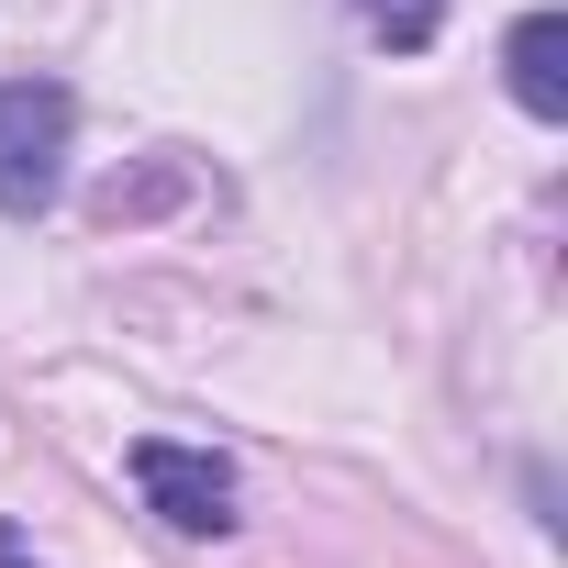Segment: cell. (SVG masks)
I'll return each instance as SVG.
<instances>
[{"mask_svg":"<svg viewBox=\"0 0 568 568\" xmlns=\"http://www.w3.org/2000/svg\"><path fill=\"white\" fill-rule=\"evenodd\" d=\"M68 134H79V101L57 79H0V212H12V223L57 201Z\"/></svg>","mask_w":568,"mask_h":568,"instance_id":"obj_1","label":"cell"},{"mask_svg":"<svg viewBox=\"0 0 568 568\" xmlns=\"http://www.w3.org/2000/svg\"><path fill=\"white\" fill-rule=\"evenodd\" d=\"M134 490L168 535H223L234 524V468L212 446H179V435H145L134 446Z\"/></svg>","mask_w":568,"mask_h":568,"instance_id":"obj_2","label":"cell"},{"mask_svg":"<svg viewBox=\"0 0 568 568\" xmlns=\"http://www.w3.org/2000/svg\"><path fill=\"white\" fill-rule=\"evenodd\" d=\"M501 79L535 123H568V12H524L501 34Z\"/></svg>","mask_w":568,"mask_h":568,"instance_id":"obj_3","label":"cell"},{"mask_svg":"<svg viewBox=\"0 0 568 568\" xmlns=\"http://www.w3.org/2000/svg\"><path fill=\"white\" fill-rule=\"evenodd\" d=\"M357 23H368L390 57H424V45L446 34V0H357Z\"/></svg>","mask_w":568,"mask_h":568,"instance_id":"obj_4","label":"cell"},{"mask_svg":"<svg viewBox=\"0 0 568 568\" xmlns=\"http://www.w3.org/2000/svg\"><path fill=\"white\" fill-rule=\"evenodd\" d=\"M0 568H34V557H23V535H0Z\"/></svg>","mask_w":568,"mask_h":568,"instance_id":"obj_5","label":"cell"}]
</instances>
